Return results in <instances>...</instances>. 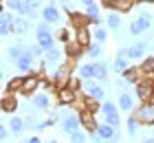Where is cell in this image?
I'll use <instances>...</instances> for the list:
<instances>
[{
	"mask_svg": "<svg viewBox=\"0 0 154 143\" xmlns=\"http://www.w3.org/2000/svg\"><path fill=\"white\" fill-rule=\"evenodd\" d=\"M9 130H11V134L13 137H20V134H22L24 130H26V126H24V119H20V117H16V114H13V117L9 119Z\"/></svg>",
	"mask_w": 154,
	"mask_h": 143,
	"instance_id": "24",
	"label": "cell"
},
{
	"mask_svg": "<svg viewBox=\"0 0 154 143\" xmlns=\"http://www.w3.org/2000/svg\"><path fill=\"white\" fill-rule=\"evenodd\" d=\"M24 51H26V46L22 44V42H18V44H13V46L7 48V57H9V62L16 64V62L20 60V57L24 55Z\"/></svg>",
	"mask_w": 154,
	"mask_h": 143,
	"instance_id": "25",
	"label": "cell"
},
{
	"mask_svg": "<svg viewBox=\"0 0 154 143\" xmlns=\"http://www.w3.org/2000/svg\"><path fill=\"white\" fill-rule=\"evenodd\" d=\"M152 26V16H150V11H143L139 18H134L130 22V35H141V33H145L148 29Z\"/></svg>",
	"mask_w": 154,
	"mask_h": 143,
	"instance_id": "5",
	"label": "cell"
},
{
	"mask_svg": "<svg viewBox=\"0 0 154 143\" xmlns=\"http://www.w3.org/2000/svg\"><path fill=\"white\" fill-rule=\"evenodd\" d=\"M26 5H29V7H31V11H33V13H35V11L40 9V5H42V0H26Z\"/></svg>",
	"mask_w": 154,
	"mask_h": 143,
	"instance_id": "43",
	"label": "cell"
},
{
	"mask_svg": "<svg viewBox=\"0 0 154 143\" xmlns=\"http://www.w3.org/2000/svg\"><path fill=\"white\" fill-rule=\"evenodd\" d=\"M55 35L51 33V24L46 22H40L35 26V44H40L44 51H51V48H55Z\"/></svg>",
	"mask_w": 154,
	"mask_h": 143,
	"instance_id": "1",
	"label": "cell"
},
{
	"mask_svg": "<svg viewBox=\"0 0 154 143\" xmlns=\"http://www.w3.org/2000/svg\"><path fill=\"white\" fill-rule=\"evenodd\" d=\"M84 16L88 18V24H95L99 26L101 24V11H99V5H90V7H84Z\"/></svg>",
	"mask_w": 154,
	"mask_h": 143,
	"instance_id": "18",
	"label": "cell"
},
{
	"mask_svg": "<svg viewBox=\"0 0 154 143\" xmlns=\"http://www.w3.org/2000/svg\"><path fill=\"white\" fill-rule=\"evenodd\" d=\"M143 143H154V139H148V141H143Z\"/></svg>",
	"mask_w": 154,
	"mask_h": 143,
	"instance_id": "48",
	"label": "cell"
},
{
	"mask_svg": "<svg viewBox=\"0 0 154 143\" xmlns=\"http://www.w3.org/2000/svg\"><path fill=\"white\" fill-rule=\"evenodd\" d=\"M93 40L95 42H99V44H103V42L108 40V29L106 26H95V31H93Z\"/></svg>",
	"mask_w": 154,
	"mask_h": 143,
	"instance_id": "34",
	"label": "cell"
},
{
	"mask_svg": "<svg viewBox=\"0 0 154 143\" xmlns=\"http://www.w3.org/2000/svg\"><path fill=\"white\" fill-rule=\"evenodd\" d=\"M97 132H99V137H101V141H103V143H117L119 139H121V134L117 132V128L108 126V123H99Z\"/></svg>",
	"mask_w": 154,
	"mask_h": 143,
	"instance_id": "7",
	"label": "cell"
},
{
	"mask_svg": "<svg viewBox=\"0 0 154 143\" xmlns=\"http://www.w3.org/2000/svg\"><path fill=\"white\" fill-rule=\"evenodd\" d=\"M60 2H64V5H68V2H71V0H60Z\"/></svg>",
	"mask_w": 154,
	"mask_h": 143,
	"instance_id": "49",
	"label": "cell"
},
{
	"mask_svg": "<svg viewBox=\"0 0 154 143\" xmlns=\"http://www.w3.org/2000/svg\"><path fill=\"white\" fill-rule=\"evenodd\" d=\"M77 99H79V92L73 90L71 86H62V88H57V101L62 106H73Z\"/></svg>",
	"mask_w": 154,
	"mask_h": 143,
	"instance_id": "6",
	"label": "cell"
},
{
	"mask_svg": "<svg viewBox=\"0 0 154 143\" xmlns=\"http://www.w3.org/2000/svg\"><path fill=\"white\" fill-rule=\"evenodd\" d=\"M26 31H29V20L22 16L13 18V35H24Z\"/></svg>",
	"mask_w": 154,
	"mask_h": 143,
	"instance_id": "28",
	"label": "cell"
},
{
	"mask_svg": "<svg viewBox=\"0 0 154 143\" xmlns=\"http://www.w3.org/2000/svg\"><path fill=\"white\" fill-rule=\"evenodd\" d=\"M44 143H60L57 139H48V141H44Z\"/></svg>",
	"mask_w": 154,
	"mask_h": 143,
	"instance_id": "47",
	"label": "cell"
},
{
	"mask_svg": "<svg viewBox=\"0 0 154 143\" xmlns=\"http://www.w3.org/2000/svg\"><path fill=\"white\" fill-rule=\"evenodd\" d=\"M112 68H115V73H119V75H123L125 70L130 68V64H128V48H119V53H117V57H115Z\"/></svg>",
	"mask_w": 154,
	"mask_h": 143,
	"instance_id": "17",
	"label": "cell"
},
{
	"mask_svg": "<svg viewBox=\"0 0 154 143\" xmlns=\"http://www.w3.org/2000/svg\"><path fill=\"white\" fill-rule=\"evenodd\" d=\"M55 38H57L62 44H68V42H73V40H75V38H73V31H68V29H60Z\"/></svg>",
	"mask_w": 154,
	"mask_h": 143,
	"instance_id": "37",
	"label": "cell"
},
{
	"mask_svg": "<svg viewBox=\"0 0 154 143\" xmlns=\"http://www.w3.org/2000/svg\"><path fill=\"white\" fill-rule=\"evenodd\" d=\"M9 134H11L9 126H7V123H2V126H0V141H2V143H7V139H9Z\"/></svg>",
	"mask_w": 154,
	"mask_h": 143,
	"instance_id": "42",
	"label": "cell"
},
{
	"mask_svg": "<svg viewBox=\"0 0 154 143\" xmlns=\"http://www.w3.org/2000/svg\"><path fill=\"white\" fill-rule=\"evenodd\" d=\"M22 86H24V77H13V79L7 82V92H9V95L22 92Z\"/></svg>",
	"mask_w": 154,
	"mask_h": 143,
	"instance_id": "29",
	"label": "cell"
},
{
	"mask_svg": "<svg viewBox=\"0 0 154 143\" xmlns=\"http://www.w3.org/2000/svg\"><path fill=\"white\" fill-rule=\"evenodd\" d=\"M31 106L38 112H46L48 108H51V97H48L46 92H33L31 95Z\"/></svg>",
	"mask_w": 154,
	"mask_h": 143,
	"instance_id": "11",
	"label": "cell"
},
{
	"mask_svg": "<svg viewBox=\"0 0 154 143\" xmlns=\"http://www.w3.org/2000/svg\"><path fill=\"white\" fill-rule=\"evenodd\" d=\"M64 57H66V53H62L57 46L51 48V51H46V53H44V64H46V68H57L60 64L64 62Z\"/></svg>",
	"mask_w": 154,
	"mask_h": 143,
	"instance_id": "10",
	"label": "cell"
},
{
	"mask_svg": "<svg viewBox=\"0 0 154 143\" xmlns=\"http://www.w3.org/2000/svg\"><path fill=\"white\" fill-rule=\"evenodd\" d=\"M75 40L79 42L84 48H88V46L95 42V40H93V31H90L88 26H79V29H77V38H75Z\"/></svg>",
	"mask_w": 154,
	"mask_h": 143,
	"instance_id": "21",
	"label": "cell"
},
{
	"mask_svg": "<svg viewBox=\"0 0 154 143\" xmlns=\"http://www.w3.org/2000/svg\"><path fill=\"white\" fill-rule=\"evenodd\" d=\"M134 92H137V99L141 104H150V97L154 95V79L152 77H143L134 84Z\"/></svg>",
	"mask_w": 154,
	"mask_h": 143,
	"instance_id": "3",
	"label": "cell"
},
{
	"mask_svg": "<svg viewBox=\"0 0 154 143\" xmlns=\"http://www.w3.org/2000/svg\"><path fill=\"white\" fill-rule=\"evenodd\" d=\"M77 77L84 82V79H95V62H88V64H79L77 66Z\"/></svg>",
	"mask_w": 154,
	"mask_h": 143,
	"instance_id": "23",
	"label": "cell"
},
{
	"mask_svg": "<svg viewBox=\"0 0 154 143\" xmlns=\"http://www.w3.org/2000/svg\"><path fill=\"white\" fill-rule=\"evenodd\" d=\"M0 106H2V112H16V110H18V99H16V95H9V92H5Z\"/></svg>",
	"mask_w": 154,
	"mask_h": 143,
	"instance_id": "26",
	"label": "cell"
},
{
	"mask_svg": "<svg viewBox=\"0 0 154 143\" xmlns=\"http://www.w3.org/2000/svg\"><path fill=\"white\" fill-rule=\"evenodd\" d=\"M33 62H35V57L29 53V46H26L24 55L16 62V68L20 70V73H29V75H31V73H35V70H33ZM35 75H38V73H35Z\"/></svg>",
	"mask_w": 154,
	"mask_h": 143,
	"instance_id": "14",
	"label": "cell"
},
{
	"mask_svg": "<svg viewBox=\"0 0 154 143\" xmlns=\"http://www.w3.org/2000/svg\"><path fill=\"white\" fill-rule=\"evenodd\" d=\"M9 33H13V16L7 7H2V11H0V35L7 38Z\"/></svg>",
	"mask_w": 154,
	"mask_h": 143,
	"instance_id": "8",
	"label": "cell"
},
{
	"mask_svg": "<svg viewBox=\"0 0 154 143\" xmlns=\"http://www.w3.org/2000/svg\"><path fill=\"white\" fill-rule=\"evenodd\" d=\"M84 51H86V48H84L77 40H73V42H68V44H66V57H68L71 62H77V60L82 57Z\"/></svg>",
	"mask_w": 154,
	"mask_h": 143,
	"instance_id": "20",
	"label": "cell"
},
{
	"mask_svg": "<svg viewBox=\"0 0 154 143\" xmlns=\"http://www.w3.org/2000/svg\"><path fill=\"white\" fill-rule=\"evenodd\" d=\"M5 7L9 11H16L18 16H22V18H26V16H31V7L26 5V0H5Z\"/></svg>",
	"mask_w": 154,
	"mask_h": 143,
	"instance_id": "9",
	"label": "cell"
},
{
	"mask_svg": "<svg viewBox=\"0 0 154 143\" xmlns=\"http://www.w3.org/2000/svg\"><path fill=\"white\" fill-rule=\"evenodd\" d=\"M26 143H44V141H42L40 137H35V134H33V137H29V139H26Z\"/></svg>",
	"mask_w": 154,
	"mask_h": 143,
	"instance_id": "45",
	"label": "cell"
},
{
	"mask_svg": "<svg viewBox=\"0 0 154 143\" xmlns=\"http://www.w3.org/2000/svg\"><path fill=\"white\" fill-rule=\"evenodd\" d=\"M95 79L97 82H106L108 79V62L106 60H97L95 62Z\"/></svg>",
	"mask_w": 154,
	"mask_h": 143,
	"instance_id": "27",
	"label": "cell"
},
{
	"mask_svg": "<svg viewBox=\"0 0 154 143\" xmlns=\"http://www.w3.org/2000/svg\"><path fill=\"white\" fill-rule=\"evenodd\" d=\"M62 20V13L57 9V5H46L44 9H42V22L46 24H57Z\"/></svg>",
	"mask_w": 154,
	"mask_h": 143,
	"instance_id": "13",
	"label": "cell"
},
{
	"mask_svg": "<svg viewBox=\"0 0 154 143\" xmlns=\"http://www.w3.org/2000/svg\"><path fill=\"white\" fill-rule=\"evenodd\" d=\"M117 104H119V110L121 112H132L134 110V97H132L128 90H119Z\"/></svg>",
	"mask_w": 154,
	"mask_h": 143,
	"instance_id": "15",
	"label": "cell"
},
{
	"mask_svg": "<svg viewBox=\"0 0 154 143\" xmlns=\"http://www.w3.org/2000/svg\"><path fill=\"white\" fill-rule=\"evenodd\" d=\"M103 123H108L112 128H119L121 126V119H119V114H108V117H103Z\"/></svg>",
	"mask_w": 154,
	"mask_h": 143,
	"instance_id": "39",
	"label": "cell"
},
{
	"mask_svg": "<svg viewBox=\"0 0 154 143\" xmlns=\"http://www.w3.org/2000/svg\"><path fill=\"white\" fill-rule=\"evenodd\" d=\"M79 119H82V128L86 132H95L97 128H99V123H97V119H95V112H90L86 108L79 110Z\"/></svg>",
	"mask_w": 154,
	"mask_h": 143,
	"instance_id": "12",
	"label": "cell"
},
{
	"mask_svg": "<svg viewBox=\"0 0 154 143\" xmlns=\"http://www.w3.org/2000/svg\"><path fill=\"white\" fill-rule=\"evenodd\" d=\"M60 128L64 130L66 134H73L77 130H82V119H79V112H71V110H62L60 114Z\"/></svg>",
	"mask_w": 154,
	"mask_h": 143,
	"instance_id": "2",
	"label": "cell"
},
{
	"mask_svg": "<svg viewBox=\"0 0 154 143\" xmlns=\"http://www.w3.org/2000/svg\"><path fill=\"white\" fill-rule=\"evenodd\" d=\"M29 53L38 60V57H44V53H46V51H44V48H42L40 44H31V46H29Z\"/></svg>",
	"mask_w": 154,
	"mask_h": 143,
	"instance_id": "41",
	"label": "cell"
},
{
	"mask_svg": "<svg viewBox=\"0 0 154 143\" xmlns=\"http://www.w3.org/2000/svg\"><path fill=\"white\" fill-rule=\"evenodd\" d=\"M150 104H154V95H152V97H150Z\"/></svg>",
	"mask_w": 154,
	"mask_h": 143,
	"instance_id": "50",
	"label": "cell"
},
{
	"mask_svg": "<svg viewBox=\"0 0 154 143\" xmlns=\"http://www.w3.org/2000/svg\"><path fill=\"white\" fill-rule=\"evenodd\" d=\"M68 139H71V143H86V134H84L82 130H77L73 134H68Z\"/></svg>",
	"mask_w": 154,
	"mask_h": 143,
	"instance_id": "40",
	"label": "cell"
},
{
	"mask_svg": "<svg viewBox=\"0 0 154 143\" xmlns=\"http://www.w3.org/2000/svg\"><path fill=\"white\" fill-rule=\"evenodd\" d=\"M86 53H88V57H93V60H101V55H103V44L93 42V44L86 48Z\"/></svg>",
	"mask_w": 154,
	"mask_h": 143,
	"instance_id": "33",
	"label": "cell"
},
{
	"mask_svg": "<svg viewBox=\"0 0 154 143\" xmlns=\"http://www.w3.org/2000/svg\"><path fill=\"white\" fill-rule=\"evenodd\" d=\"M141 73H143V77H154V55H150V57H145V60L141 62Z\"/></svg>",
	"mask_w": 154,
	"mask_h": 143,
	"instance_id": "32",
	"label": "cell"
},
{
	"mask_svg": "<svg viewBox=\"0 0 154 143\" xmlns=\"http://www.w3.org/2000/svg\"><path fill=\"white\" fill-rule=\"evenodd\" d=\"M88 97H93V99H97V101H101V99H103V97H106V90H103V88H101V86H99V84H97V86H95V88H93V90H90V92H88Z\"/></svg>",
	"mask_w": 154,
	"mask_h": 143,
	"instance_id": "38",
	"label": "cell"
},
{
	"mask_svg": "<svg viewBox=\"0 0 154 143\" xmlns=\"http://www.w3.org/2000/svg\"><path fill=\"white\" fill-rule=\"evenodd\" d=\"M88 137H90V141H93V143H103V141H101V137H99V132H97V130H95V132H88Z\"/></svg>",
	"mask_w": 154,
	"mask_h": 143,
	"instance_id": "44",
	"label": "cell"
},
{
	"mask_svg": "<svg viewBox=\"0 0 154 143\" xmlns=\"http://www.w3.org/2000/svg\"><path fill=\"white\" fill-rule=\"evenodd\" d=\"M101 112H103V117H108V114H119V104L103 101L101 104Z\"/></svg>",
	"mask_w": 154,
	"mask_h": 143,
	"instance_id": "36",
	"label": "cell"
},
{
	"mask_svg": "<svg viewBox=\"0 0 154 143\" xmlns=\"http://www.w3.org/2000/svg\"><path fill=\"white\" fill-rule=\"evenodd\" d=\"M106 26L112 29V31H119V29H121V16H119L117 11H110L106 16Z\"/></svg>",
	"mask_w": 154,
	"mask_h": 143,
	"instance_id": "31",
	"label": "cell"
},
{
	"mask_svg": "<svg viewBox=\"0 0 154 143\" xmlns=\"http://www.w3.org/2000/svg\"><path fill=\"white\" fill-rule=\"evenodd\" d=\"M79 2H82L84 7H90V5H95V0H79Z\"/></svg>",
	"mask_w": 154,
	"mask_h": 143,
	"instance_id": "46",
	"label": "cell"
},
{
	"mask_svg": "<svg viewBox=\"0 0 154 143\" xmlns=\"http://www.w3.org/2000/svg\"><path fill=\"white\" fill-rule=\"evenodd\" d=\"M130 114L141 126H154V104H143L141 108H134Z\"/></svg>",
	"mask_w": 154,
	"mask_h": 143,
	"instance_id": "4",
	"label": "cell"
},
{
	"mask_svg": "<svg viewBox=\"0 0 154 143\" xmlns=\"http://www.w3.org/2000/svg\"><path fill=\"white\" fill-rule=\"evenodd\" d=\"M125 82H130V84H137L139 79H143V73H141V68H134V66H130L125 73L121 75Z\"/></svg>",
	"mask_w": 154,
	"mask_h": 143,
	"instance_id": "30",
	"label": "cell"
},
{
	"mask_svg": "<svg viewBox=\"0 0 154 143\" xmlns=\"http://www.w3.org/2000/svg\"><path fill=\"white\" fill-rule=\"evenodd\" d=\"M145 48H148L145 42H134V44H130L128 46V60H141L145 55Z\"/></svg>",
	"mask_w": 154,
	"mask_h": 143,
	"instance_id": "22",
	"label": "cell"
},
{
	"mask_svg": "<svg viewBox=\"0 0 154 143\" xmlns=\"http://www.w3.org/2000/svg\"><path fill=\"white\" fill-rule=\"evenodd\" d=\"M137 5V0H108V2H103V7L106 9H110V11H121V13H125V11H130L132 7Z\"/></svg>",
	"mask_w": 154,
	"mask_h": 143,
	"instance_id": "16",
	"label": "cell"
},
{
	"mask_svg": "<svg viewBox=\"0 0 154 143\" xmlns=\"http://www.w3.org/2000/svg\"><path fill=\"white\" fill-rule=\"evenodd\" d=\"M125 130H128V137H132V139H134L137 132H139V121L132 117V114H130V119L125 121Z\"/></svg>",
	"mask_w": 154,
	"mask_h": 143,
	"instance_id": "35",
	"label": "cell"
},
{
	"mask_svg": "<svg viewBox=\"0 0 154 143\" xmlns=\"http://www.w3.org/2000/svg\"><path fill=\"white\" fill-rule=\"evenodd\" d=\"M40 75L35 73H31V75H24V86H22V95H31L33 90H38L40 88Z\"/></svg>",
	"mask_w": 154,
	"mask_h": 143,
	"instance_id": "19",
	"label": "cell"
},
{
	"mask_svg": "<svg viewBox=\"0 0 154 143\" xmlns=\"http://www.w3.org/2000/svg\"><path fill=\"white\" fill-rule=\"evenodd\" d=\"M101 2H108V0H101Z\"/></svg>",
	"mask_w": 154,
	"mask_h": 143,
	"instance_id": "51",
	"label": "cell"
}]
</instances>
